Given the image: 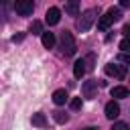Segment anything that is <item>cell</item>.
I'll list each match as a JSON object with an SVG mask.
<instances>
[{
    "instance_id": "obj_1",
    "label": "cell",
    "mask_w": 130,
    "mask_h": 130,
    "mask_svg": "<svg viewBox=\"0 0 130 130\" xmlns=\"http://www.w3.org/2000/svg\"><path fill=\"white\" fill-rule=\"evenodd\" d=\"M59 47H61V53L65 55V57H71L73 53H75V39H73V35L69 32V30H63L61 32V39H59Z\"/></svg>"
},
{
    "instance_id": "obj_2",
    "label": "cell",
    "mask_w": 130,
    "mask_h": 130,
    "mask_svg": "<svg viewBox=\"0 0 130 130\" xmlns=\"http://www.w3.org/2000/svg\"><path fill=\"white\" fill-rule=\"evenodd\" d=\"M120 16H122V14H120V10H118V8H110L104 16H100V20H98V28H100V30H108V28H110V24H112V22H116Z\"/></svg>"
},
{
    "instance_id": "obj_3",
    "label": "cell",
    "mask_w": 130,
    "mask_h": 130,
    "mask_svg": "<svg viewBox=\"0 0 130 130\" xmlns=\"http://www.w3.org/2000/svg\"><path fill=\"white\" fill-rule=\"evenodd\" d=\"M93 20H95V10L93 8H89V10H85L83 14H81V18H79V22H77V26H79V30H89L91 28V24H93Z\"/></svg>"
},
{
    "instance_id": "obj_4",
    "label": "cell",
    "mask_w": 130,
    "mask_h": 130,
    "mask_svg": "<svg viewBox=\"0 0 130 130\" xmlns=\"http://www.w3.org/2000/svg\"><path fill=\"white\" fill-rule=\"evenodd\" d=\"M14 10L20 14V16H30L32 10H35V4L30 0H16L14 2Z\"/></svg>"
},
{
    "instance_id": "obj_5",
    "label": "cell",
    "mask_w": 130,
    "mask_h": 130,
    "mask_svg": "<svg viewBox=\"0 0 130 130\" xmlns=\"http://www.w3.org/2000/svg\"><path fill=\"white\" fill-rule=\"evenodd\" d=\"M106 73L112 75V77L124 79V77H126V67H124V65H114V63H110V65H106Z\"/></svg>"
},
{
    "instance_id": "obj_6",
    "label": "cell",
    "mask_w": 130,
    "mask_h": 130,
    "mask_svg": "<svg viewBox=\"0 0 130 130\" xmlns=\"http://www.w3.org/2000/svg\"><path fill=\"white\" fill-rule=\"evenodd\" d=\"M81 93H83V98H95V93H98V81H93V79L83 81Z\"/></svg>"
},
{
    "instance_id": "obj_7",
    "label": "cell",
    "mask_w": 130,
    "mask_h": 130,
    "mask_svg": "<svg viewBox=\"0 0 130 130\" xmlns=\"http://www.w3.org/2000/svg\"><path fill=\"white\" fill-rule=\"evenodd\" d=\"M59 18H61V10H59L57 6H51V8L47 10V14H45L47 24H57V22H59Z\"/></svg>"
},
{
    "instance_id": "obj_8",
    "label": "cell",
    "mask_w": 130,
    "mask_h": 130,
    "mask_svg": "<svg viewBox=\"0 0 130 130\" xmlns=\"http://www.w3.org/2000/svg\"><path fill=\"white\" fill-rule=\"evenodd\" d=\"M120 116V106L116 104V102H108L106 104V118L108 120H114V118H118Z\"/></svg>"
},
{
    "instance_id": "obj_9",
    "label": "cell",
    "mask_w": 130,
    "mask_h": 130,
    "mask_svg": "<svg viewBox=\"0 0 130 130\" xmlns=\"http://www.w3.org/2000/svg\"><path fill=\"white\" fill-rule=\"evenodd\" d=\"M41 43H43V47H45V49H53V47H55V43H57V39H55V35H53V32H43Z\"/></svg>"
},
{
    "instance_id": "obj_10",
    "label": "cell",
    "mask_w": 130,
    "mask_h": 130,
    "mask_svg": "<svg viewBox=\"0 0 130 130\" xmlns=\"http://www.w3.org/2000/svg\"><path fill=\"white\" fill-rule=\"evenodd\" d=\"M83 73H85V61H83V59H77V61L73 63V75H75L77 79H81Z\"/></svg>"
},
{
    "instance_id": "obj_11",
    "label": "cell",
    "mask_w": 130,
    "mask_h": 130,
    "mask_svg": "<svg viewBox=\"0 0 130 130\" xmlns=\"http://www.w3.org/2000/svg\"><path fill=\"white\" fill-rule=\"evenodd\" d=\"M67 98H69V95H67V91H65V89H57V91L53 93V102H55L57 106L65 104V102H67Z\"/></svg>"
},
{
    "instance_id": "obj_12",
    "label": "cell",
    "mask_w": 130,
    "mask_h": 130,
    "mask_svg": "<svg viewBox=\"0 0 130 130\" xmlns=\"http://www.w3.org/2000/svg\"><path fill=\"white\" fill-rule=\"evenodd\" d=\"M128 89L126 87H122V85H116V87H112V98H128Z\"/></svg>"
},
{
    "instance_id": "obj_13",
    "label": "cell",
    "mask_w": 130,
    "mask_h": 130,
    "mask_svg": "<svg viewBox=\"0 0 130 130\" xmlns=\"http://www.w3.org/2000/svg\"><path fill=\"white\" fill-rule=\"evenodd\" d=\"M65 12L71 14V16H79V4H77V2H69V4H65Z\"/></svg>"
},
{
    "instance_id": "obj_14",
    "label": "cell",
    "mask_w": 130,
    "mask_h": 130,
    "mask_svg": "<svg viewBox=\"0 0 130 130\" xmlns=\"http://www.w3.org/2000/svg\"><path fill=\"white\" fill-rule=\"evenodd\" d=\"M32 124L39 126V128H43V126L47 124V118H45L43 114H32Z\"/></svg>"
},
{
    "instance_id": "obj_15",
    "label": "cell",
    "mask_w": 130,
    "mask_h": 130,
    "mask_svg": "<svg viewBox=\"0 0 130 130\" xmlns=\"http://www.w3.org/2000/svg\"><path fill=\"white\" fill-rule=\"evenodd\" d=\"M30 32H32V35H41V37H43V22L32 20V24H30Z\"/></svg>"
},
{
    "instance_id": "obj_16",
    "label": "cell",
    "mask_w": 130,
    "mask_h": 130,
    "mask_svg": "<svg viewBox=\"0 0 130 130\" xmlns=\"http://www.w3.org/2000/svg\"><path fill=\"white\" fill-rule=\"evenodd\" d=\"M53 118H55V122H57V124H65L69 116H67L65 112H59V110H57V112H53Z\"/></svg>"
},
{
    "instance_id": "obj_17",
    "label": "cell",
    "mask_w": 130,
    "mask_h": 130,
    "mask_svg": "<svg viewBox=\"0 0 130 130\" xmlns=\"http://www.w3.org/2000/svg\"><path fill=\"white\" fill-rule=\"evenodd\" d=\"M112 130H130V126H128L126 122H116V124L112 126Z\"/></svg>"
},
{
    "instance_id": "obj_18",
    "label": "cell",
    "mask_w": 130,
    "mask_h": 130,
    "mask_svg": "<svg viewBox=\"0 0 130 130\" xmlns=\"http://www.w3.org/2000/svg\"><path fill=\"white\" fill-rule=\"evenodd\" d=\"M69 106H71V110H79V108H81V98L71 100V104H69Z\"/></svg>"
},
{
    "instance_id": "obj_19",
    "label": "cell",
    "mask_w": 130,
    "mask_h": 130,
    "mask_svg": "<svg viewBox=\"0 0 130 130\" xmlns=\"http://www.w3.org/2000/svg\"><path fill=\"white\" fill-rule=\"evenodd\" d=\"M120 49H122L124 53H128V51H130V39H124V41L120 43Z\"/></svg>"
},
{
    "instance_id": "obj_20",
    "label": "cell",
    "mask_w": 130,
    "mask_h": 130,
    "mask_svg": "<svg viewBox=\"0 0 130 130\" xmlns=\"http://www.w3.org/2000/svg\"><path fill=\"white\" fill-rule=\"evenodd\" d=\"M122 32L126 35V39H130V24H124V28H122Z\"/></svg>"
},
{
    "instance_id": "obj_21",
    "label": "cell",
    "mask_w": 130,
    "mask_h": 130,
    "mask_svg": "<svg viewBox=\"0 0 130 130\" xmlns=\"http://www.w3.org/2000/svg\"><path fill=\"white\" fill-rule=\"evenodd\" d=\"M22 39H24V35H22V32H20V35H14V37H12V41H14V43H16V41H22Z\"/></svg>"
},
{
    "instance_id": "obj_22",
    "label": "cell",
    "mask_w": 130,
    "mask_h": 130,
    "mask_svg": "<svg viewBox=\"0 0 130 130\" xmlns=\"http://www.w3.org/2000/svg\"><path fill=\"white\" fill-rule=\"evenodd\" d=\"M120 6H122V8H126V6H130V0H122V2H120Z\"/></svg>"
},
{
    "instance_id": "obj_23",
    "label": "cell",
    "mask_w": 130,
    "mask_h": 130,
    "mask_svg": "<svg viewBox=\"0 0 130 130\" xmlns=\"http://www.w3.org/2000/svg\"><path fill=\"white\" fill-rule=\"evenodd\" d=\"M122 61L124 63H130V55H122Z\"/></svg>"
},
{
    "instance_id": "obj_24",
    "label": "cell",
    "mask_w": 130,
    "mask_h": 130,
    "mask_svg": "<svg viewBox=\"0 0 130 130\" xmlns=\"http://www.w3.org/2000/svg\"><path fill=\"white\" fill-rule=\"evenodd\" d=\"M83 130H100V128H95V126H87V128H83Z\"/></svg>"
}]
</instances>
